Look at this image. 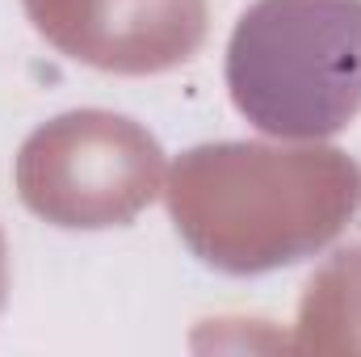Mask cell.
<instances>
[{
	"label": "cell",
	"instance_id": "3",
	"mask_svg": "<svg viewBox=\"0 0 361 357\" xmlns=\"http://www.w3.org/2000/svg\"><path fill=\"white\" fill-rule=\"evenodd\" d=\"M164 189V152L130 118L76 109L38 126L17 156L21 202L55 227L130 223Z\"/></svg>",
	"mask_w": 361,
	"mask_h": 357
},
{
	"label": "cell",
	"instance_id": "4",
	"mask_svg": "<svg viewBox=\"0 0 361 357\" xmlns=\"http://www.w3.org/2000/svg\"><path fill=\"white\" fill-rule=\"evenodd\" d=\"M63 55L122 76L169 72L206 38V0H21Z\"/></svg>",
	"mask_w": 361,
	"mask_h": 357
},
{
	"label": "cell",
	"instance_id": "2",
	"mask_svg": "<svg viewBox=\"0 0 361 357\" xmlns=\"http://www.w3.org/2000/svg\"><path fill=\"white\" fill-rule=\"evenodd\" d=\"M235 109L277 139H328L361 114V0H257L227 42Z\"/></svg>",
	"mask_w": 361,
	"mask_h": 357
},
{
	"label": "cell",
	"instance_id": "1",
	"mask_svg": "<svg viewBox=\"0 0 361 357\" xmlns=\"http://www.w3.org/2000/svg\"><path fill=\"white\" fill-rule=\"evenodd\" d=\"M361 206V173L332 147L206 143L169 177L185 244L214 269L265 273L324 248Z\"/></svg>",
	"mask_w": 361,
	"mask_h": 357
},
{
	"label": "cell",
	"instance_id": "5",
	"mask_svg": "<svg viewBox=\"0 0 361 357\" xmlns=\"http://www.w3.org/2000/svg\"><path fill=\"white\" fill-rule=\"evenodd\" d=\"M4 286H8V273H4V240H0V307H4Z\"/></svg>",
	"mask_w": 361,
	"mask_h": 357
}]
</instances>
